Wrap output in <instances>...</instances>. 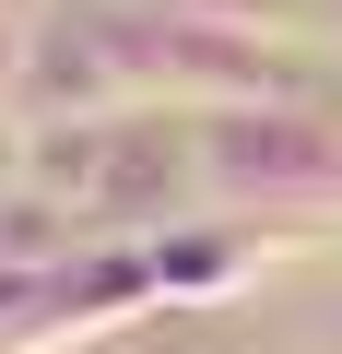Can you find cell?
Masks as SVG:
<instances>
[{
	"instance_id": "obj_1",
	"label": "cell",
	"mask_w": 342,
	"mask_h": 354,
	"mask_svg": "<svg viewBox=\"0 0 342 354\" xmlns=\"http://www.w3.org/2000/svg\"><path fill=\"white\" fill-rule=\"evenodd\" d=\"M24 165L95 236H165L201 213V118L189 106H118V118L24 130Z\"/></svg>"
},
{
	"instance_id": "obj_2",
	"label": "cell",
	"mask_w": 342,
	"mask_h": 354,
	"mask_svg": "<svg viewBox=\"0 0 342 354\" xmlns=\"http://www.w3.org/2000/svg\"><path fill=\"white\" fill-rule=\"evenodd\" d=\"M201 213L236 225H342V95H260L201 118Z\"/></svg>"
},
{
	"instance_id": "obj_3",
	"label": "cell",
	"mask_w": 342,
	"mask_h": 354,
	"mask_svg": "<svg viewBox=\"0 0 342 354\" xmlns=\"http://www.w3.org/2000/svg\"><path fill=\"white\" fill-rule=\"evenodd\" d=\"M178 12H213V24H260V36H307L319 0H178Z\"/></svg>"
},
{
	"instance_id": "obj_4",
	"label": "cell",
	"mask_w": 342,
	"mask_h": 354,
	"mask_svg": "<svg viewBox=\"0 0 342 354\" xmlns=\"http://www.w3.org/2000/svg\"><path fill=\"white\" fill-rule=\"evenodd\" d=\"M0 118H24V24H0Z\"/></svg>"
},
{
	"instance_id": "obj_5",
	"label": "cell",
	"mask_w": 342,
	"mask_h": 354,
	"mask_svg": "<svg viewBox=\"0 0 342 354\" xmlns=\"http://www.w3.org/2000/svg\"><path fill=\"white\" fill-rule=\"evenodd\" d=\"M36 12H48V0H0V24H36Z\"/></svg>"
}]
</instances>
